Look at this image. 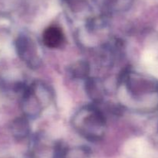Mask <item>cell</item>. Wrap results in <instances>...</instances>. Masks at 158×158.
I'll use <instances>...</instances> for the list:
<instances>
[{
  "mask_svg": "<svg viewBox=\"0 0 158 158\" xmlns=\"http://www.w3.org/2000/svg\"><path fill=\"white\" fill-rule=\"evenodd\" d=\"M73 125L80 136L89 141L102 139L106 129L103 112L94 105H86L77 111L73 118Z\"/></svg>",
  "mask_w": 158,
  "mask_h": 158,
  "instance_id": "cell-1",
  "label": "cell"
},
{
  "mask_svg": "<svg viewBox=\"0 0 158 158\" xmlns=\"http://www.w3.org/2000/svg\"><path fill=\"white\" fill-rule=\"evenodd\" d=\"M52 99V92L43 82H35L24 89L23 109L26 116L36 118Z\"/></svg>",
  "mask_w": 158,
  "mask_h": 158,
  "instance_id": "cell-2",
  "label": "cell"
},
{
  "mask_svg": "<svg viewBox=\"0 0 158 158\" xmlns=\"http://www.w3.org/2000/svg\"><path fill=\"white\" fill-rule=\"evenodd\" d=\"M15 49L20 58L29 66H38L40 60L37 53V46L32 39L26 35L19 36L15 40Z\"/></svg>",
  "mask_w": 158,
  "mask_h": 158,
  "instance_id": "cell-3",
  "label": "cell"
},
{
  "mask_svg": "<svg viewBox=\"0 0 158 158\" xmlns=\"http://www.w3.org/2000/svg\"><path fill=\"white\" fill-rule=\"evenodd\" d=\"M43 41L49 48L60 47L65 41L64 34L58 26H49L43 32Z\"/></svg>",
  "mask_w": 158,
  "mask_h": 158,
  "instance_id": "cell-4",
  "label": "cell"
},
{
  "mask_svg": "<svg viewBox=\"0 0 158 158\" xmlns=\"http://www.w3.org/2000/svg\"><path fill=\"white\" fill-rule=\"evenodd\" d=\"M30 127L26 117L15 119L11 125V131L16 139H23L29 135Z\"/></svg>",
  "mask_w": 158,
  "mask_h": 158,
  "instance_id": "cell-5",
  "label": "cell"
},
{
  "mask_svg": "<svg viewBox=\"0 0 158 158\" xmlns=\"http://www.w3.org/2000/svg\"><path fill=\"white\" fill-rule=\"evenodd\" d=\"M86 91L93 100L100 102L103 98V90L101 85L97 80L94 78H89L86 82Z\"/></svg>",
  "mask_w": 158,
  "mask_h": 158,
  "instance_id": "cell-6",
  "label": "cell"
},
{
  "mask_svg": "<svg viewBox=\"0 0 158 158\" xmlns=\"http://www.w3.org/2000/svg\"><path fill=\"white\" fill-rule=\"evenodd\" d=\"M69 71L74 78H86L89 72V66L87 62L80 60L74 63L69 68Z\"/></svg>",
  "mask_w": 158,
  "mask_h": 158,
  "instance_id": "cell-7",
  "label": "cell"
},
{
  "mask_svg": "<svg viewBox=\"0 0 158 158\" xmlns=\"http://www.w3.org/2000/svg\"><path fill=\"white\" fill-rule=\"evenodd\" d=\"M89 152L85 147H77V148L66 150L62 154L61 158H88Z\"/></svg>",
  "mask_w": 158,
  "mask_h": 158,
  "instance_id": "cell-8",
  "label": "cell"
}]
</instances>
